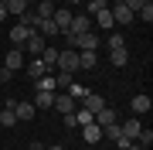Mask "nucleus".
Returning a JSON list of instances; mask_svg holds the SVG:
<instances>
[{"mask_svg":"<svg viewBox=\"0 0 153 150\" xmlns=\"http://www.w3.org/2000/svg\"><path fill=\"white\" fill-rule=\"evenodd\" d=\"M55 68H61V72H68V75H75V72H78V51H75V48H65V51H58V61H55Z\"/></svg>","mask_w":153,"mask_h":150,"instance_id":"1","label":"nucleus"},{"mask_svg":"<svg viewBox=\"0 0 153 150\" xmlns=\"http://www.w3.org/2000/svg\"><path fill=\"white\" fill-rule=\"evenodd\" d=\"M71 14L68 7H55V14H51V21H55V28H58V34H68V28H71Z\"/></svg>","mask_w":153,"mask_h":150,"instance_id":"2","label":"nucleus"},{"mask_svg":"<svg viewBox=\"0 0 153 150\" xmlns=\"http://www.w3.org/2000/svg\"><path fill=\"white\" fill-rule=\"evenodd\" d=\"M44 48H48V38H41L38 31H31V34H27V41H24V48H21V51H31V55L38 58V55H41Z\"/></svg>","mask_w":153,"mask_h":150,"instance_id":"3","label":"nucleus"},{"mask_svg":"<svg viewBox=\"0 0 153 150\" xmlns=\"http://www.w3.org/2000/svg\"><path fill=\"white\" fill-rule=\"evenodd\" d=\"M92 123L105 130V126H112V123H119V116H116V109H112V106H102V109H99L95 116H92Z\"/></svg>","mask_w":153,"mask_h":150,"instance_id":"4","label":"nucleus"},{"mask_svg":"<svg viewBox=\"0 0 153 150\" xmlns=\"http://www.w3.org/2000/svg\"><path fill=\"white\" fill-rule=\"evenodd\" d=\"M129 109H133V116H143V113H150L153 109V99H150V96H133V99H129Z\"/></svg>","mask_w":153,"mask_h":150,"instance_id":"5","label":"nucleus"},{"mask_svg":"<svg viewBox=\"0 0 153 150\" xmlns=\"http://www.w3.org/2000/svg\"><path fill=\"white\" fill-rule=\"evenodd\" d=\"M10 109H14V116H17V123H27V119H34V102H10Z\"/></svg>","mask_w":153,"mask_h":150,"instance_id":"6","label":"nucleus"},{"mask_svg":"<svg viewBox=\"0 0 153 150\" xmlns=\"http://www.w3.org/2000/svg\"><path fill=\"white\" fill-rule=\"evenodd\" d=\"M85 31H92V17H88V14H75V17H71L68 34H85Z\"/></svg>","mask_w":153,"mask_h":150,"instance_id":"7","label":"nucleus"},{"mask_svg":"<svg viewBox=\"0 0 153 150\" xmlns=\"http://www.w3.org/2000/svg\"><path fill=\"white\" fill-rule=\"evenodd\" d=\"M75 106H78V102L71 99L68 92H61V96H55V109L61 113V116H71V113H75Z\"/></svg>","mask_w":153,"mask_h":150,"instance_id":"8","label":"nucleus"},{"mask_svg":"<svg viewBox=\"0 0 153 150\" xmlns=\"http://www.w3.org/2000/svg\"><path fill=\"white\" fill-rule=\"evenodd\" d=\"M112 21H116V24H133V21H136V14H133L129 7H123L119 0H116V7H112Z\"/></svg>","mask_w":153,"mask_h":150,"instance_id":"9","label":"nucleus"},{"mask_svg":"<svg viewBox=\"0 0 153 150\" xmlns=\"http://www.w3.org/2000/svg\"><path fill=\"white\" fill-rule=\"evenodd\" d=\"M119 130H123V137L136 140V137H140V130H143V123H140V116H129L126 123H119Z\"/></svg>","mask_w":153,"mask_h":150,"instance_id":"10","label":"nucleus"},{"mask_svg":"<svg viewBox=\"0 0 153 150\" xmlns=\"http://www.w3.org/2000/svg\"><path fill=\"white\" fill-rule=\"evenodd\" d=\"M99 48V38L92 31H85V34H78V41H75V51H95Z\"/></svg>","mask_w":153,"mask_h":150,"instance_id":"11","label":"nucleus"},{"mask_svg":"<svg viewBox=\"0 0 153 150\" xmlns=\"http://www.w3.org/2000/svg\"><path fill=\"white\" fill-rule=\"evenodd\" d=\"M78 106H85V109H88V113H92V116H95V113L102 109V106H109V102H105V99H102V96H99V92H88V96H85V99L78 102Z\"/></svg>","mask_w":153,"mask_h":150,"instance_id":"12","label":"nucleus"},{"mask_svg":"<svg viewBox=\"0 0 153 150\" xmlns=\"http://www.w3.org/2000/svg\"><path fill=\"white\" fill-rule=\"evenodd\" d=\"M31 31H34V28H27V24H14V28H10V41H14L17 48H24V41H27Z\"/></svg>","mask_w":153,"mask_h":150,"instance_id":"13","label":"nucleus"},{"mask_svg":"<svg viewBox=\"0 0 153 150\" xmlns=\"http://www.w3.org/2000/svg\"><path fill=\"white\" fill-rule=\"evenodd\" d=\"M4 65L10 68V72L24 68V51H21V48H10V51H7V58H4Z\"/></svg>","mask_w":153,"mask_h":150,"instance_id":"14","label":"nucleus"},{"mask_svg":"<svg viewBox=\"0 0 153 150\" xmlns=\"http://www.w3.org/2000/svg\"><path fill=\"white\" fill-rule=\"evenodd\" d=\"M34 85H38V92H58V78H55V75H41V78H34Z\"/></svg>","mask_w":153,"mask_h":150,"instance_id":"15","label":"nucleus"},{"mask_svg":"<svg viewBox=\"0 0 153 150\" xmlns=\"http://www.w3.org/2000/svg\"><path fill=\"white\" fill-rule=\"evenodd\" d=\"M82 140L85 143H99V140H102V126H95V123L82 126Z\"/></svg>","mask_w":153,"mask_h":150,"instance_id":"16","label":"nucleus"},{"mask_svg":"<svg viewBox=\"0 0 153 150\" xmlns=\"http://www.w3.org/2000/svg\"><path fill=\"white\" fill-rule=\"evenodd\" d=\"M109 58H112V65H116V68H123L126 61H129V51H126V45H119V48H109Z\"/></svg>","mask_w":153,"mask_h":150,"instance_id":"17","label":"nucleus"},{"mask_svg":"<svg viewBox=\"0 0 153 150\" xmlns=\"http://www.w3.org/2000/svg\"><path fill=\"white\" fill-rule=\"evenodd\" d=\"M4 7H7V17H24L27 14V4H24V0H4Z\"/></svg>","mask_w":153,"mask_h":150,"instance_id":"18","label":"nucleus"},{"mask_svg":"<svg viewBox=\"0 0 153 150\" xmlns=\"http://www.w3.org/2000/svg\"><path fill=\"white\" fill-rule=\"evenodd\" d=\"M95 51H78V72H88V68H95Z\"/></svg>","mask_w":153,"mask_h":150,"instance_id":"19","label":"nucleus"},{"mask_svg":"<svg viewBox=\"0 0 153 150\" xmlns=\"http://www.w3.org/2000/svg\"><path fill=\"white\" fill-rule=\"evenodd\" d=\"M95 21H99V28H102V31H112V28H116V21H112V10H109V7H105V10H99V14H95Z\"/></svg>","mask_w":153,"mask_h":150,"instance_id":"20","label":"nucleus"},{"mask_svg":"<svg viewBox=\"0 0 153 150\" xmlns=\"http://www.w3.org/2000/svg\"><path fill=\"white\" fill-rule=\"evenodd\" d=\"M38 58L44 61V68H48V72H51V68H55V61H58V48H44V51H41Z\"/></svg>","mask_w":153,"mask_h":150,"instance_id":"21","label":"nucleus"},{"mask_svg":"<svg viewBox=\"0 0 153 150\" xmlns=\"http://www.w3.org/2000/svg\"><path fill=\"white\" fill-rule=\"evenodd\" d=\"M65 92H68V96H71V99H75V102H82V99H85V96H88V89H85V85H82V82H71V85H68V89H65Z\"/></svg>","mask_w":153,"mask_h":150,"instance_id":"22","label":"nucleus"},{"mask_svg":"<svg viewBox=\"0 0 153 150\" xmlns=\"http://www.w3.org/2000/svg\"><path fill=\"white\" fill-rule=\"evenodd\" d=\"M34 14H38L41 21H51V14H55V4H51V0H41V4H38V10H34Z\"/></svg>","mask_w":153,"mask_h":150,"instance_id":"23","label":"nucleus"},{"mask_svg":"<svg viewBox=\"0 0 153 150\" xmlns=\"http://www.w3.org/2000/svg\"><path fill=\"white\" fill-rule=\"evenodd\" d=\"M55 96L58 92H38V106H34V109H51V106H55Z\"/></svg>","mask_w":153,"mask_h":150,"instance_id":"24","label":"nucleus"},{"mask_svg":"<svg viewBox=\"0 0 153 150\" xmlns=\"http://www.w3.org/2000/svg\"><path fill=\"white\" fill-rule=\"evenodd\" d=\"M38 34H41V38H51V34H58L55 21H41V17H38Z\"/></svg>","mask_w":153,"mask_h":150,"instance_id":"25","label":"nucleus"},{"mask_svg":"<svg viewBox=\"0 0 153 150\" xmlns=\"http://www.w3.org/2000/svg\"><path fill=\"white\" fill-rule=\"evenodd\" d=\"M27 75H34V78H41V75H48V68H44V61H41V58H34L31 65H27Z\"/></svg>","mask_w":153,"mask_h":150,"instance_id":"26","label":"nucleus"},{"mask_svg":"<svg viewBox=\"0 0 153 150\" xmlns=\"http://www.w3.org/2000/svg\"><path fill=\"white\" fill-rule=\"evenodd\" d=\"M14 123H17L14 109H10V106H4V109H0V126H14Z\"/></svg>","mask_w":153,"mask_h":150,"instance_id":"27","label":"nucleus"},{"mask_svg":"<svg viewBox=\"0 0 153 150\" xmlns=\"http://www.w3.org/2000/svg\"><path fill=\"white\" fill-rule=\"evenodd\" d=\"M102 137H109L112 143H116V140L123 137V130H119V123H112V126H105V130H102Z\"/></svg>","mask_w":153,"mask_h":150,"instance_id":"28","label":"nucleus"},{"mask_svg":"<svg viewBox=\"0 0 153 150\" xmlns=\"http://www.w3.org/2000/svg\"><path fill=\"white\" fill-rule=\"evenodd\" d=\"M133 143H140V147H150V143H153V130H140V137L133 140Z\"/></svg>","mask_w":153,"mask_h":150,"instance_id":"29","label":"nucleus"},{"mask_svg":"<svg viewBox=\"0 0 153 150\" xmlns=\"http://www.w3.org/2000/svg\"><path fill=\"white\" fill-rule=\"evenodd\" d=\"M119 4H123V7H129V10L136 14V10H140L143 4H153V0H119Z\"/></svg>","mask_w":153,"mask_h":150,"instance_id":"30","label":"nucleus"},{"mask_svg":"<svg viewBox=\"0 0 153 150\" xmlns=\"http://www.w3.org/2000/svg\"><path fill=\"white\" fill-rule=\"evenodd\" d=\"M99 10H105V0H88V17L99 14Z\"/></svg>","mask_w":153,"mask_h":150,"instance_id":"31","label":"nucleus"},{"mask_svg":"<svg viewBox=\"0 0 153 150\" xmlns=\"http://www.w3.org/2000/svg\"><path fill=\"white\" fill-rule=\"evenodd\" d=\"M119 45H126V41H123V34H116V31H109V48H119Z\"/></svg>","mask_w":153,"mask_h":150,"instance_id":"32","label":"nucleus"},{"mask_svg":"<svg viewBox=\"0 0 153 150\" xmlns=\"http://www.w3.org/2000/svg\"><path fill=\"white\" fill-rule=\"evenodd\" d=\"M10 75H14V72H10V68H7V65L0 68V82H10Z\"/></svg>","mask_w":153,"mask_h":150,"instance_id":"33","label":"nucleus"},{"mask_svg":"<svg viewBox=\"0 0 153 150\" xmlns=\"http://www.w3.org/2000/svg\"><path fill=\"white\" fill-rule=\"evenodd\" d=\"M0 21H7V7L4 4H0Z\"/></svg>","mask_w":153,"mask_h":150,"instance_id":"34","label":"nucleus"},{"mask_svg":"<svg viewBox=\"0 0 153 150\" xmlns=\"http://www.w3.org/2000/svg\"><path fill=\"white\" fill-rule=\"evenodd\" d=\"M126 150H146V147H140V143H129V147H126Z\"/></svg>","mask_w":153,"mask_h":150,"instance_id":"35","label":"nucleus"},{"mask_svg":"<svg viewBox=\"0 0 153 150\" xmlns=\"http://www.w3.org/2000/svg\"><path fill=\"white\" fill-rule=\"evenodd\" d=\"M31 150H44V147H41V143H38V140H34V143H31Z\"/></svg>","mask_w":153,"mask_h":150,"instance_id":"36","label":"nucleus"},{"mask_svg":"<svg viewBox=\"0 0 153 150\" xmlns=\"http://www.w3.org/2000/svg\"><path fill=\"white\" fill-rule=\"evenodd\" d=\"M44 150H65V147H44Z\"/></svg>","mask_w":153,"mask_h":150,"instance_id":"37","label":"nucleus"},{"mask_svg":"<svg viewBox=\"0 0 153 150\" xmlns=\"http://www.w3.org/2000/svg\"><path fill=\"white\" fill-rule=\"evenodd\" d=\"M68 4H78V0H68Z\"/></svg>","mask_w":153,"mask_h":150,"instance_id":"38","label":"nucleus"},{"mask_svg":"<svg viewBox=\"0 0 153 150\" xmlns=\"http://www.w3.org/2000/svg\"><path fill=\"white\" fill-rule=\"evenodd\" d=\"M24 4H34V0H24Z\"/></svg>","mask_w":153,"mask_h":150,"instance_id":"39","label":"nucleus"},{"mask_svg":"<svg viewBox=\"0 0 153 150\" xmlns=\"http://www.w3.org/2000/svg\"><path fill=\"white\" fill-rule=\"evenodd\" d=\"M0 4H4V0H0Z\"/></svg>","mask_w":153,"mask_h":150,"instance_id":"40","label":"nucleus"}]
</instances>
